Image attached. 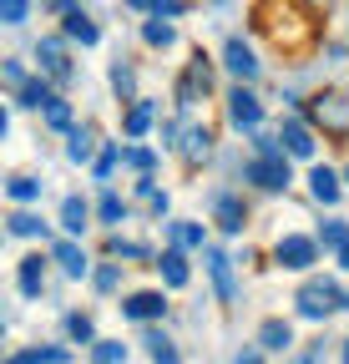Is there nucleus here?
Returning <instances> with one entry per match:
<instances>
[{
	"label": "nucleus",
	"mask_w": 349,
	"mask_h": 364,
	"mask_svg": "<svg viewBox=\"0 0 349 364\" xmlns=\"http://www.w3.org/2000/svg\"><path fill=\"white\" fill-rule=\"evenodd\" d=\"M167 248H183V253H193V248H208V223L203 218H167Z\"/></svg>",
	"instance_id": "nucleus-19"
},
{
	"label": "nucleus",
	"mask_w": 349,
	"mask_h": 364,
	"mask_svg": "<svg viewBox=\"0 0 349 364\" xmlns=\"http://www.w3.org/2000/svg\"><path fill=\"white\" fill-rule=\"evenodd\" d=\"M324 354H329V344L319 339V344H309V349L299 354V364H324Z\"/></svg>",
	"instance_id": "nucleus-41"
},
{
	"label": "nucleus",
	"mask_w": 349,
	"mask_h": 364,
	"mask_svg": "<svg viewBox=\"0 0 349 364\" xmlns=\"http://www.w3.org/2000/svg\"><path fill=\"white\" fill-rule=\"evenodd\" d=\"M339 359H344V364H349V339H344V344H339Z\"/></svg>",
	"instance_id": "nucleus-48"
},
{
	"label": "nucleus",
	"mask_w": 349,
	"mask_h": 364,
	"mask_svg": "<svg viewBox=\"0 0 349 364\" xmlns=\"http://www.w3.org/2000/svg\"><path fill=\"white\" fill-rule=\"evenodd\" d=\"M238 177L248 182V188H258V193H289L294 188V157L289 152H279V157H248L238 167Z\"/></svg>",
	"instance_id": "nucleus-3"
},
{
	"label": "nucleus",
	"mask_w": 349,
	"mask_h": 364,
	"mask_svg": "<svg viewBox=\"0 0 349 364\" xmlns=\"http://www.w3.org/2000/svg\"><path fill=\"white\" fill-rule=\"evenodd\" d=\"M127 218H132V203H127L117 188H102V198H97V223L117 233V228H122Z\"/></svg>",
	"instance_id": "nucleus-25"
},
{
	"label": "nucleus",
	"mask_w": 349,
	"mask_h": 364,
	"mask_svg": "<svg viewBox=\"0 0 349 364\" xmlns=\"http://www.w3.org/2000/svg\"><path fill=\"white\" fill-rule=\"evenodd\" d=\"M223 71L233 76V86H253L258 76H264V61H258V51L243 36H228L223 41Z\"/></svg>",
	"instance_id": "nucleus-9"
},
{
	"label": "nucleus",
	"mask_w": 349,
	"mask_h": 364,
	"mask_svg": "<svg viewBox=\"0 0 349 364\" xmlns=\"http://www.w3.org/2000/svg\"><path fill=\"white\" fill-rule=\"evenodd\" d=\"M31 56H36V71H41V76H51L56 86H76V66H71V41H66L61 31H56V36H36Z\"/></svg>",
	"instance_id": "nucleus-2"
},
{
	"label": "nucleus",
	"mask_w": 349,
	"mask_h": 364,
	"mask_svg": "<svg viewBox=\"0 0 349 364\" xmlns=\"http://www.w3.org/2000/svg\"><path fill=\"white\" fill-rule=\"evenodd\" d=\"M344 46H349V16H344Z\"/></svg>",
	"instance_id": "nucleus-50"
},
{
	"label": "nucleus",
	"mask_w": 349,
	"mask_h": 364,
	"mask_svg": "<svg viewBox=\"0 0 349 364\" xmlns=\"http://www.w3.org/2000/svg\"><path fill=\"white\" fill-rule=\"evenodd\" d=\"M127 6H132V11H147V16H152V0H127Z\"/></svg>",
	"instance_id": "nucleus-47"
},
{
	"label": "nucleus",
	"mask_w": 349,
	"mask_h": 364,
	"mask_svg": "<svg viewBox=\"0 0 349 364\" xmlns=\"http://www.w3.org/2000/svg\"><path fill=\"white\" fill-rule=\"evenodd\" d=\"M334 258H339V268H344V273H349V243H344V248H339V253H334Z\"/></svg>",
	"instance_id": "nucleus-46"
},
{
	"label": "nucleus",
	"mask_w": 349,
	"mask_h": 364,
	"mask_svg": "<svg viewBox=\"0 0 349 364\" xmlns=\"http://www.w3.org/2000/svg\"><path fill=\"white\" fill-rule=\"evenodd\" d=\"M167 208H172V193H167V188H157V193L147 198V213H152V218L162 223V218H167Z\"/></svg>",
	"instance_id": "nucleus-40"
},
{
	"label": "nucleus",
	"mask_w": 349,
	"mask_h": 364,
	"mask_svg": "<svg viewBox=\"0 0 349 364\" xmlns=\"http://www.w3.org/2000/svg\"><path fill=\"white\" fill-rule=\"evenodd\" d=\"M51 263H61V273H66L71 284H81V279H92V273H97L76 238H51Z\"/></svg>",
	"instance_id": "nucleus-13"
},
{
	"label": "nucleus",
	"mask_w": 349,
	"mask_h": 364,
	"mask_svg": "<svg viewBox=\"0 0 349 364\" xmlns=\"http://www.w3.org/2000/svg\"><path fill=\"white\" fill-rule=\"evenodd\" d=\"M309 198H314L319 208H339V198H344V172L329 167V162H314V167H309Z\"/></svg>",
	"instance_id": "nucleus-15"
},
{
	"label": "nucleus",
	"mask_w": 349,
	"mask_h": 364,
	"mask_svg": "<svg viewBox=\"0 0 349 364\" xmlns=\"http://www.w3.org/2000/svg\"><path fill=\"white\" fill-rule=\"evenodd\" d=\"M41 359H46V364H71V349H61V344H46V349H41Z\"/></svg>",
	"instance_id": "nucleus-42"
},
{
	"label": "nucleus",
	"mask_w": 349,
	"mask_h": 364,
	"mask_svg": "<svg viewBox=\"0 0 349 364\" xmlns=\"http://www.w3.org/2000/svg\"><path fill=\"white\" fill-rule=\"evenodd\" d=\"M61 36H66L71 46H102V26H97L92 16H86L81 6L61 16Z\"/></svg>",
	"instance_id": "nucleus-23"
},
{
	"label": "nucleus",
	"mask_w": 349,
	"mask_h": 364,
	"mask_svg": "<svg viewBox=\"0 0 349 364\" xmlns=\"http://www.w3.org/2000/svg\"><path fill=\"white\" fill-rule=\"evenodd\" d=\"M41 122H46L51 132H71V127H76V102H71V97H56L46 112H41Z\"/></svg>",
	"instance_id": "nucleus-32"
},
{
	"label": "nucleus",
	"mask_w": 349,
	"mask_h": 364,
	"mask_svg": "<svg viewBox=\"0 0 349 364\" xmlns=\"http://www.w3.org/2000/svg\"><path fill=\"white\" fill-rule=\"evenodd\" d=\"M339 172H344V188H349V162H344V167H339Z\"/></svg>",
	"instance_id": "nucleus-49"
},
{
	"label": "nucleus",
	"mask_w": 349,
	"mask_h": 364,
	"mask_svg": "<svg viewBox=\"0 0 349 364\" xmlns=\"http://www.w3.org/2000/svg\"><path fill=\"white\" fill-rule=\"evenodd\" d=\"M314 238H319V248L324 253H339L344 243H349V218H339V213H329L319 228H314Z\"/></svg>",
	"instance_id": "nucleus-30"
},
{
	"label": "nucleus",
	"mask_w": 349,
	"mask_h": 364,
	"mask_svg": "<svg viewBox=\"0 0 349 364\" xmlns=\"http://www.w3.org/2000/svg\"><path fill=\"white\" fill-rule=\"evenodd\" d=\"M142 344H147V354H152V364H183V359H178V344H172V334H162L157 324H147V334H142Z\"/></svg>",
	"instance_id": "nucleus-31"
},
{
	"label": "nucleus",
	"mask_w": 349,
	"mask_h": 364,
	"mask_svg": "<svg viewBox=\"0 0 349 364\" xmlns=\"http://www.w3.org/2000/svg\"><path fill=\"white\" fill-rule=\"evenodd\" d=\"M279 142H284V152L289 157H299V162H319V132L309 127V117L304 112H289L284 122H279Z\"/></svg>",
	"instance_id": "nucleus-7"
},
{
	"label": "nucleus",
	"mask_w": 349,
	"mask_h": 364,
	"mask_svg": "<svg viewBox=\"0 0 349 364\" xmlns=\"http://www.w3.org/2000/svg\"><path fill=\"white\" fill-rule=\"evenodd\" d=\"M107 253H112L117 263H122V258H152V263H157V253H152L147 243H132V238H122V233L107 238Z\"/></svg>",
	"instance_id": "nucleus-33"
},
{
	"label": "nucleus",
	"mask_w": 349,
	"mask_h": 364,
	"mask_svg": "<svg viewBox=\"0 0 349 364\" xmlns=\"http://www.w3.org/2000/svg\"><path fill=\"white\" fill-rule=\"evenodd\" d=\"M107 81H112V97L117 102H137V66L127 61V56H117L107 66Z\"/></svg>",
	"instance_id": "nucleus-27"
},
{
	"label": "nucleus",
	"mask_w": 349,
	"mask_h": 364,
	"mask_svg": "<svg viewBox=\"0 0 349 364\" xmlns=\"http://www.w3.org/2000/svg\"><path fill=\"white\" fill-rule=\"evenodd\" d=\"M26 21H31V0H0V26L21 31Z\"/></svg>",
	"instance_id": "nucleus-37"
},
{
	"label": "nucleus",
	"mask_w": 349,
	"mask_h": 364,
	"mask_svg": "<svg viewBox=\"0 0 349 364\" xmlns=\"http://www.w3.org/2000/svg\"><path fill=\"white\" fill-rule=\"evenodd\" d=\"M223 102H228V127H233V132H248V136L264 132L269 112H264V97H258L253 86H228Z\"/></svg>",
	"instance_id": "nucleus-6"
},
{
	"label": "nucleus",
	"mask_w": 349,
	"mask_h": 364,
	"mask_svg": "<svg viewBox=\"0 0 349 364\" xmlns=\"http://www.w3.org/2000/svg\"><path fill=\"white\" fill-rule=\"evenodd\" d=\"M258 354H264V349H258V344H253V349H243V354H238L233 364H258Z\"/></svg>",
	"instance_id": "nucleus-45"
},
{
	"label": "nucleus",
	"mask_w": 349,
	"mask_h": 364,
	"mask_svg": "<svg viewBox=\"0 0 349 364\" xmlns=\"http://www.w3.org/2000/svg\"><path fill=\"white\" fill-rule=\"evenodd\" d=\"M92 218H97V208L92 203H86L81 193H66L61 198V213H56V223H61V238H86V233H92Z\"/></svg>",
	"instance_id": "nucleus-12"
},
{
	"label": "nucleus",
	"mask_w": 349,
	"mask_h": 364,
	"mask_svg": "<svg viewBox=\"0 0 349 364\" xmlns=\"http://www.w3.org/2000/svg\"><path fill=\"white\" fill-rule=\"evenodd\" d=\"M178 157H183L188 167H203V162L213 157V127H208V122H193V127L183 132V142H178Z\"/></svg>",
	"instance_id": "nucleus-20"
},
{
	"label": "nucleus",
	"mask_w": 349,
	"mask_h": 364,
	"mask_svg": "<svg viewBox=\"0 0 349 364\" xmlns=\"http://www.w3.org/2000/svg\"><path fill=\"white\" fill-rule=\"evenodd\" d=\"M152 268H157L162 289H188V284H193V268H188V253H183V248H162Z\"/></svg>",
	"instance_id": "nucleus-18"
},
{
	"label": "nucleus",
	"mask_w": 349,
	"mask_h": 364,
	"mask_svg": "<svg viewBox=\"0 0 349 364\" xmlns=\"http://www.w3.org/2000/svg\"><path fill=\"white\" fill-rule=\"evenodd\" d=\"M6 364H46V359H41V344H36V349H16Z\"/></svg>",
	"instance_id": "nucleus-43"
},
{
	"label": "nucleus",
	"mask_w": 349,
	"mask_h": 364,
	"mask_svg": "<svg viewBox=\"0 0 349 364\" xmlns=\"http://www.w3.org/2000/svg\"><path fill=\"white\" fill-rule=\"evenodd\" d=\"M0 76H6V86H11V91H21L36 71H26V61H21V56H6V61H0Z\"/></svg>",
	"instance_id": "nucleus-39"
},
{
	"label": "nucleus",
	"mask_w": 349,
	"mask_h": 364,
	"mask_svg": "<svg viewBox=\"0 0 349 364\" xmlns=\"http://www.w3.org/2000/svg\"><path fill=\"white\" fill-rule=\"evenodd\" d=\"M304 117H309L314 132L349 136V97H344V91H314V97L304 102Z\"/></svg>",
	"instance_id": "nucleus-4"
},
{
	"label": "nucleus",
	"mask_w": 349,
	"mask_h": 364,
	"mask_svg": "<svg viewBox=\"0 0 349 364\" xmlns=\"http://www.w3.org/2000/svg\"><path fill=\"white\" fill-rule=\"evenodd\" d=\"M46 263H51V253H26L21 263H16V289H21V299H41L46 294Z\"/></svg>",
	"instance_id": "nucleus-16"
},
{
	"label": "nucleus",
	"mask_w": 349,
	"mask_h": 364,
	"mask_svg": "<svg viewBox=\"0 0 349 364\" xmlns=\"http://www.w3.org/2000/svg\"><path fill=\"white\" fill-rule=\"evenodd\" d=\"M203 263H208V279H213V294H218V304H233L238 299V268H233V253H223V248H203Z\"/></svg>",
	"instance_id": "nucleus-11"
},
{
	"label": "nucleus",
	"mask_w": 349,
	"mask_h": 364,
	"mask_svg": "<svg viewBox=\"0 0 349 364\" xmlns=\"http://www.w3.org/2000/svg\"><path fill=\"white\" fill-rule=\"evenodd\" d=\"M122 167H127V172H137V177H157V167H162V152H157V147H142V142H132V147H122Z\"/></svg>",
	"instance_id": "nucleus-28"
},
{
	"label": "nucleus",
	"mask_w": 349,
	"mask_h": 364,
	"mask_svg": "<svg viewBox=\"0 0 349 364\" xmlns=\"http://www.w3.org/2000/svg\"><path fill=\"white\" fill-rule=\"evenodd\" d=\"M157 117H162V102H157V97H137V102H127V112H122V136L142 142V136L157 127Z\"/></svg>",
	"instance_id": "nucleus-14"
},
{
	"label": "nucleus",
	"mask_w": 349,
	"mask_h": 364,
	"mask_svg": "<svg viewBox=\"0 0 349 364\" xmlns=\"http://www.w3.org/2000/svg\"><path fill=\"white\" fill-rule=\"evenodd\" d=\"M6 233H11V238H51V223L41 218V213H31V208H11Z\"/></svg>",
	"instance_id": "nucleus-24"
},
{
	"label": "nucleus",
	"mask_w": 349,
	"mask_h": 364,
	"mask_svg": "<svg viewBox=\"0 0 349 364\" xmlns=\"http://www.w3.org/2000/svg\"><path fill=\"white\" fill-rule=\"evenodd\" d=\"M51 102H56V81H51V76H41V71L16 91V107H21V112H46Z\"/></svg>",
	"instance_id": "nucleus-22"
},
{
	"label": "nucleus",
	"mask_w": 349,
	"mask_h": 364,
	"mask_svg": "<svg viewBox=\"0 0 349 364\" xmlns=\"http://www.w3.org/2000/svg\"><path fill=\"white\" fill-rule=\"evenodd\" d=\"M294 314L324 324V318H334V314H349V294H344L334 279H319V273H309V279L299 284V294H294Z\"/></svg>",
	"instance_id": "nucleus-1"
},
{
	"label": "nucleus",
	"mask_w": 349,
	"mask_h": 364,
	"mask_svg": "<svg viewBox=\"0 0 349 364\" xmlns=\"http://www.w3.org/2000/svg\"><path fill=\"white\" fill-rule=\"evenodd\" d=\"M92 359L97 364H127V344L122 339H97L92 344Z\"/></svg>",
	"instance_id": "nucleus-38"
},
{
	"label": "nucleus",
	"mask_w": 349,
	"mask_h": 364,
	"mask_svg": "<svg viewBox=\"0 0 349 364\" xmlns=\"http://www.w3.org/2000/svg\"><path fill=\"white\" fill-rule=\"evenodd\" d=\"M122 268H127V263H117V258H112V263H97L92 289H97V294H117V289H122Z\"/></svg>",
	"instance_id": "nucleus-34"
},
{
	"label": "nucleus",
	"mask_w": 349,
	"mask_h": 364,
	"mask_svg": "<svg viewBox=\"0 0 349 364\" xmlns=\"http://www.w3.org/2000/svg\"><path fill=\"white\" fill-rule=\"evenodd\" d=\"M208 213H213V223H218V233H223V238H238L248 228V203L233 188H213L208 193Z\"/></svg>",
	"instance_id": "nucleus-8"
},
{
	"label": "nucleus",
	"mask_w": 349,
	"mask_h": 364,
	"mask_svg": "<svg viewBox=\"0 0 349 364\" xmlns=\"http://www.w3.org/2000/svg\"><path fill=\"white\" fill-rule=\"evenodd\" d=\"M117 309H122V318H132V324H162L167 318V289H132Z\"/></svg>",
	"instance_id": "nucleus-10"
},
{
	"label": "nucleus",
	"mask_w": 349,
	"mask_h": 364,
	"mask_svg": "<svg viewBox=\"0 0 349 364\" xmlns=\"http://www.w3.org/2000/svg\"><path fill=\"white\" fill-rule=\"evenodd\" d=\"M319 253H324V248H319L314 233H279V243H274V263H279L284 273H304V279L314 273Z\"/></svg>",
	"instance_id": "nucleus-5"
},
{
	"label": "nucleus",
	"mask_w": 349,
	"mask_h": 364,
	"mask_svg": "<svg viewBox=\"0 0 349 364\" xmlns=\"http://www.w3.org/2000/svg\"><path fill=\"white\" fill-rule=\"evenodd\" d=\"M117 167H122V142H102V157L92 162V177H97V182H107Z\"/></svg>",
	"instance_id": "nucleus-35"
},
{
	"label": "nucleus",
	"mask_w": 349,
	"mask_h": 364,
	"mask_svg": "<svg viewBox=\"0 0 349 364\" xmlns=\"http://www.w3.org/2000/svg\"><path fill=\"white\" fill-rule=\"evenodd\" d=\"M142 46H152V51H172V46H178V26L162 21V16H147L142 21Z\"/></svg>",
	"instance_id": "nucleus-29"
},
{
	"label": "nucleus",
	"mask_w": 349,
	"mask_h": 364,
	"mask_svg": "<svg viewBox=\"0 0 349 364\" xmlns=\"http://www.w3.org/2000/svg\"><path fill=\"white\" fill-rule=\"evenodd\" d=\"M97 157H102V147H97L92 122H76V127L66 132V162H71V167H92Z\"/></svg>",
	"instance_id": "nucleus-17"
},
{
	"label": "nucleus",
	"mask_w": 349,
	"mask_h": 364,
	"mask_svg": "<svg viewBox=\"0 0 349 364\" xmlns=\"http://www.w3.org/2000/svg\"><path fill=\"white\" fill-rule=\"evenodd\" d=\"M41 193H46V182H41L36 172H11V177H6V198H11L16 208L41 203Z\"/></svg>",
	"instance_id": "nucleus-26"
},
{
	"label": "nucleus",
	"mask_w": 349,
	"mask_h": 364,
	"mask_svg": "<svg viewBox=\"0 0 349 364\" xmlns=\"http://www.w3.org/2000/svg\"><path fill=\"white\" fill-rule=\"evenodd\" d=\"M66 334L76 344H97V324H92V314H66Z\"/></svg>",
	"instance_id": "nucleus-36"
},
{
	"label": "nucleus",
	"mask_w": 349,
	"mask_h": 364,
	"mask_svg": "<svg viewBox=\"0 0 349 364\" xmlns=\"http://www.w3.org/2000/svg\"><path fill=\"white\" fill-rule=\"evenodd\" d=\"M41 6H46V11H56V16H66V11H76V6H71V0H41Z\"/></svg>",
	"instance_id": "nucleus-44"
},
{
	"label": "nucleus",
	"mask_w": 349,
	"mask_h": 364,
	"mask_svg": "<svg viewBox=\"0 0 349 364\" xmlns=\"http://www.w3.org/2000/svg\"><path fill=\"white\" fill-rule=\"evenodd\" d=\"M258 349H264V354H289L294 349V324H289V318H264V324H258V339H253Z\"/></svg>",
	"instance_id": "nucleus-21"
}]
</instances>
